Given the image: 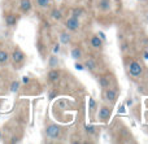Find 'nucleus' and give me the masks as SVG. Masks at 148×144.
<instances>
[{
	"label": "nucleus",
	"instance_id": "nucleus-1",
	"mask_svg": "<svg viewBox=\"0 0 148 144\" xmlns=\"http://www.w3.org/2000/svg\"><path fill=\"white\" fill-rule=\"evenodd\" d=\"M26 59H27V56H26V53L21 49V47L13 46L12 48H10L9 64L12 65V68L14 70H18V69H21V68H23V65H25V62H26Z\"/></svg>",
	"mask_w": 148,
	"mask_h": 144
},
{
	"label": "nucleus",
	"instance_id": "nucleus-2",
	"mask_svg": "<svg viewBox=\"0 0 148 144\" xmlns=\"http://www.w3.org/2000/svg\"><path fill=\"white\" fill-rule=\"evenodd\" d=\"M126 69H127L129 77H131L133 79H139V78L143 77V73H144L143 65L139 61H136V60L134 59L129 60L127 64H126Z\"/></svg>",
	"mask_w": 148,
	"mask_h": 144
},
{
	"label": "nucleus",
	"instance_id": "nucleus-3",
	"mask_svg": "<svg viewBox=\"0 0 148 144\" xmlns=\"http://www.w3.org/2000/svg\"><path fill=\"white\" fill-rule=\"evenodd\" d=\"M21 18L20 13H16L14 10H4L3 12V21H4V25L7 26L8 29H12L16 27Z\"/></svg>",
	"mask_w": 148,
	"mask_h": 144
},
{
	"label": "nucleus",
	"instance_id": "nucleus-4",
	"mask_svg": "<svg viewBox=\"0 0 148 144\" xmlns=\"http://www.w3.org/2000/svg\"><path fill=\"white\" fill-rule=\"evenodd\" d=\"M61 134H62V129L56 124H47L46 127H44V135L51 142L52 140L56 142L59 138H61Z\"/></svg>",
	"mask_w": 148,
	"mask_h": 144
},
{
	"label": "nucleus",
	"instance_id": "nucleus-5",
	"mask_svg": "<svg viewBox=\"0 0 148 144\" xmlns=\"http://www.w3.org/2000/svg\"><path fill=\"white\" fill-rule=\"evenodd\" d=\"M96 117L99 122L107 124L110 119V117H112V105H109V104H101Z\"/></svg>",
	"mask_w": 148,
	"mask_h": 144
},
{
	"label": "nucleus",
	"instance_id": "nucleus-6",
	"mask_svg": "<svg viewBox=\"0 0 148 144\" xmlns=\"http://www.w3.org/2000/svg\"><path fill=\"white\" fill-rule=\"evenodd\" d=\"M117 96H118L117 90L113 87H108V88H105V90H103V100L112 106L114 105L116 101H117Z\"/></svg>",
	"mask_w": 148,
	"mask_h": 144
},
{
	"label": "nucleus",
	"instance_id": "nucleus-7",
	"mask_svg": "<svg viewBox=\"0 0 148 144\" xmlns=\"http://www.w3.org/2000/svg\"><path fill=\"white\" fill-rule=\"evenodd\" d=\"M9 51L8 46L0 39V68H7L9 65Z\"/></svg>",
	"mask_w": 148,
	"mask_h": 144
},
{
	"label": "nucleus",
	"instance_id": "nucleus-8",
	"mask_svg": "<svg viewBox=\"0 0 148 144\" xmlns=\"http://www.w3.org/2000/svg\"><path fill=\"white\" fill-rule=\"evenodd\" d=\"M64 26H65V29L69 31H77L81 27V21H79V18H75V17H73V16H70V17H68L66 20L64 21Z\"/></svg>",
	"mask_w": 148,
	"mask_h": 144
},
{
	"label": "nucleus",
	"instance_id": "nucleus-9",
	"mask_svg": "<svg viewBox=\"0 0 148 144\" xmlns=\"http://www.w3.org/2000/svg\"><path fill=\"white\" fill-rule=\"evenodd\" d=\"M18 13L20 14H27L33 9V0H18Z\"/></svg>",
	"mask_w": 148,
	"mask_h": 144
},
{
	"label": "nucleus",
	"instance_id": "nucleus-10",
	"mask_svg": "<svg viewBox=\"0 0 148 144\" xmlns=\"http://www.w3.org/2000/svg\"><path fill=\"white\" fill-rule=\"evenodd\" d=\"M47 79H48L49 83H57L60 79H61V70L56 69V68H52L48 73H47Z\"/></svg>",
	"mask_w": 148,
	"mask_h": 144
},
{
	"label": "nucleus",
	"instance_id": "nucleus-11",
	"mask_svg": "<svg viewBox=\"0 0 148 144\" xmlns=\"http://www.w3.org/2000/svg\"><path fill=\"white\" fill-rule=\"evenodd\" d=\"M90 46L94 49H96V51H103V47H104L103 39L99 35H92L91 39H90Z\"/></svg>",
	"mask_w": 148,
	"mask_h": 144
},
{
	"label": "nucleus",
	"instance_id": "nucleus-12",
	"mask_svg": "<svg viewBox=\"0 0 148 144\" xmlns=\"http://www.w3.org/2000/svg\"><path fill=\"white\" fill-rule=\"evenodd\" d=\"M97 82H99V86L101 87V90H105V88H108V87H112L110 75L108 77L107 74H100L99 78H97Z\"/></svg>",
	"mask_w": 148,
	"mask_h": 144
},
{
	"label": "nucleus",
	"instance_id": "nucleus-13",
	"mask_svg": "<svg viewBox=\"0 0 148 144\" xmlns=\"http://www.w3.org/2000/svg\"><path fill=\"white\" fill-rule=\"evenodd\" d=\"M112 0H99L97 1V9L101 13H108L112 10Z\"/></svg>",
	"mask_w": 148,
	"mask_h": 144
},
{
	"label": "nucleus",
	"instance_id": "nucleus-14",
	"mask_svg": "<svg viewBox=\"0 0 148 144\" xmlns=\"http://www.w3.org/2000/svg\"><path fill=\"white\" fill-rule=\"evenodd\" d=\"M84 69H87L88 72H95L96 70V68H97V62H96V60H94V59H86L84 60Z\"/></svg>",
	"mask_w": 148,
	"mask_h": 144
},
{
	"label": "nucleus",
	"instance_id": "nucleus-15",
	"mask_svg": "<svg viewBox=\"0 0 148 144\" xmlns=\"http://www.w3.org/2000/svg\"><path fill=\"white\" fill-rule=\"evenodd\" d=\"M70 55H72V57L74 60L79 61V60H82V57H83V51H82L81 47L74 46L72 48V51H70Z\"/></svg>",
	"mask_w": 148,
	"mask_h": 144
},
{
	"label": "nucleus",
	"instance_id": "nucleus-16",
	"mask_svg": "<svg viewBox=\"0 0 148 144\" xmlns=\"http://www.w3.org/2000/svg\"><path fill=\"white\" fill-rule=\"evenodd\" d=\"M34 4L39 8V9H47L51 5V0H34Z\"/></svg>",
	"mask_w": 148,
	"mask_h": 144
},
{
	"label": "nucleus",
	"instance_id": "nucleus-17",
	"mask_svg": "<svg viewBox=\"0 0 148 144\" xmlns=\"http://www.w3.org/2000/svg\"><path fill=\"white\" fill-rule=\"evenodd\" d=\"M60 39H61L62 44H69L70 42H72V36H70V34H68L66 31H64V33L60 34Z\"/></svg>",
	"mask_w": 148,
	"mask_h": 144
},
{
	"label": "nucleus",
	"instance_id": "nucleus-18",
	"mask_svg": "<svg viewBox=\"0 0 148 144\" xmlns=\"http://www.w3.org/2000/svg\"><path fill=\"white\" fill-rule=\"evenodd\" d=\"M83 14H84V10H83V8H81V7H77L72 10V16L75 18H81Z\"/></svg>",
	"mask_w": 148,
	"mask_h": 144
},
{
	"label": "nucleus",
	"instance_id": "nucleus-19",
	"mask_svg": "<svg viewBox=\"0 0 148 144\" xmlns=\"http://www.w3.org/2000/svg\"><path fill=\"white\" fill-rule=\"evenodd\" d=\"M90 114H91V117L95 116V112H96V108H97V104L96 101L94 100V98H90Z\"/></svg>",
	"mask_w": 148,
	"mask_h": 144
},
{
	"label": "nucleus",
	"instance_id": "nucleus-20",
	"mask_svg": "<svg viewBox=\"0 0 148 144\" xmlns=\"http://www.w3.org/2000/svg\"><path fill=\"white\" fill-rule=\"evenodd\" d=\"M51 14H52V17H53L56 21H60L62 18V13H61V10H60V9H53Z\"/></svg>",
	"mask_w": 148,
	"mask_h": 144
},
{
	"label": "nucleus",
	"instance_id": "nucleus-21",
	"mask_svg": "<svg viewBox=\"0 0 148 144\" xmlns=\"http://www.w3.org/2000/svg\"><path fill=\"white\" fill-rule=\"evenodd\" d=\"M59 64V59H57L55 55H52L51 57H49V62H48V65L51 66V69L52 68H56V65Z\"/></svg>",
	"mask_w": 148,
	"mask_h": 144
},
{
	"label": "nucleus",
	"instance_id": "nucleus-22",
	"mask_svg": "<svg viewBox=\"0 0 148 144\" xmlns=\"http://www.w3.org/2000/svg\"><path fill=\"white\" fill-rule=\"evenodd\" d=\"M86 131H87V134L92 135L95 132V127L92 126V125H88V126H86Z\"/></svg>",
	"mask_w": 148,
	"mask_h": 144
},
{
	"label": "nucleus",
	"instance_id": "nucleus-23",
	"mask_svg": "<svg viewBox=\"0 0 148 144\" xmlns=\"http://www.w3.org/2000/svg\"><path fill=\"white\" fill-rule=\"evenodd\" d=\"M59 51H60V43H55V46H53V55L59 53Z\"/></svg>",
	"mask_w": 148,
	"mask_h": 144
},
{
	"label": "nucleus",
	"instance_id": "nucleus-24",
	"mask_svg": "<svg viewBox=\"0 0 148 144\" xmlns=\"http://www.w3.org/2000/svg\"><path fill=\"white\" fill-rule=\"evenodd\" d=\"M126 104H127L129 106H131V105H133V100H130V99H129V100L126 101Z\"/></svg>",
	"mask_w": 148,
	"mask_h": 144
},
{
	"label": "nucleus",
	"instance_id": "nucleus-25",
	"mask_svg": "<svg viewBox=\"0 0 148 144\" xmlns=\"http://www.w3.org/2000/svg\"><path fill=\"white\" fill-rule=\"evenodd\" d=\"M0 140H3V131H1V129H0Z\"/></svg>",
	"mask_w": 148,
	"mask_h": 144
},
{
	"label": "nucleus",
	"instance_id": "nucleus-26",
	"mask_svg": "<svg viewBox=\"0 0 148 144\" xmlns=\"http://www.w3.org/2000/svg\"><path fill=\"white\" fill-rule=\"evenodd\" d=\"M147 21H148V14H147Z\"/></svg>",
	"mask_w": 148,
	"mask_h": 144
}]
</instances>
